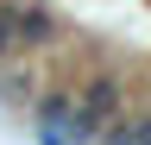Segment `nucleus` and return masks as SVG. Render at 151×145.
<instances>
[{"mask_svg":"<svg viewBox=\"0 0 151 145\" xmlns=\"http://www.w3.org/2000/svg\"><path fill=\"white\" fill-rule=\"evenodd\" d=\"M139 145H151V114H145V120H139Z\"/></svg>","mask_w":151,"mask_h":145,"instance_id":"obj_1","label":"nucleus"}]
</instances>
